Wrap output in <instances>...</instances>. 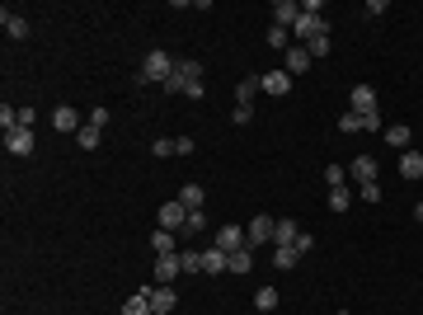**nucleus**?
Listing matches in <instances>:
<instances>
[{
  "label": "nucleus",
  "mask_w": 423,
  "mask_h": 315,
  "mask_svg": "<svg viewBox=\"0 0 423 315\" xmlns=\"http://www.w3.org/2000/svg\"><path fill=\"white\" fill-rule=\"evenodd\" d=\"M146 301H151V315H169L174 306H179L174 287H146Z\"/></svg>",
  "instance_id": "6e6552de"
},
{
  "label": "nucleus",
  "mask_w": 423,
  "mask_h": 315,
  "mask_svg": "<svg viewBox=\"0 0 423 315\" xmlns=\"http://www.w3.org/2000/svg\"><path fill=\"white\" fill-rule=\"evenodd\" d=\"M339 128H344V132H362V118H358V113H353V108H348L344 118H339Z\"/></svg>",
  "instance_id": "4c0bfd02"
},
{
  "label": "nucleus",
  "mask_w": 423,
  "mask_h": 315,
  "mask_svg": "<svg viewBox=\"0 0 423 315\" xmlns=\"http://www.w3.org/2000/svg\"><path fill=\"white\" fill-rule=\"evenodd\" d=\"M254 94H259V76H245L236 85V104H254Z\"/></svg>",
  "instance_id": "393cba45"
},
{
  "label": "nucleus",
  "mask_w": 423,
  "mask_h": 315,
  "mask_svg": "<svg viewBox=\"0 0 423 315\" xmlns=\"http://www.w3.org/2000/svg\"><path fill=\"white\" fill-rule=\"evenodd\" d=\"M151 250H156V254H174V250H179V236H174V231H160V226H156Z\"/></svg>",
  "instance_id": "4be33fe9"
},
{
  "label": "nucleus",
  "mask_w": 423,
  "mask_h": 315,
  "mask_svg": "<svg viewBox=\"0 0 423 315\" xmlns=\"http://www.w3.org/2000/svg\"><path fill=\"white\" fill-rule=\"evenodd\" d=\"M179 263L184 273H203V250H179Z\"/></svg>",
  "instance_id": "7c9ffc66"
},
{
  "label": "nucleus",
  "mask_w": 423,
  "mask_h": 315,
  "mask_svg": "<svg viewBox=\"0 0 423 315\" xmlns=\"http://www.w3.org/2000/svg\"><path fill=\"white\" fill-rule=\"evenodd\" d=\"M306 66H311V52H306L301 43H291V48H287V61H282V71H287V76H301Z\"/></svg>",
  "instance_id": "2eb2a0df"
},
{
  "label": "nucleus",
  "mask_w": 423,
  "mask_h": 315,
  "mask_svg": "<svg viewBox=\"0 0 423 315\" xmlns=\"http://www.w3.org/2000/svg\"><path fill=\"white\" fill-rule=\"evenodd\" d=\"M90 128H99V132L108 128V108H94V113H90Z\"/></svg>",
  "instance_id": "ea45409f"
},
{
  "label": "nucleus",
  "mask_w": 423,
  "mask_h": 315,
  "mask_svg": "<svg viewBox=\"0 0 423 315\" xmlns=\"http://www.w3.org/2000/svg\"><path fill=\"white\" fill-rule=\"evenodd\" d=\"M386 141H391V146H400V151H409V128H404V123L386 128Z\"/></svg>",
  "instance_id": "c756f323"
},
{
  "label": "nucleus",
  "mask_w": 423,
  "mask_h": 315,
  "mask_svg": "<svg viewBox=\"0 0 423 315\" xmlns=\"http://www.w3.org/2000/svg\"><path fill=\"white\" fill-rule=\"evenodd\" d=\"M268 48H273V52H287V48H291V28L268 24Z\"/></svg>",
  "instance_id": "b1692460"
},
{
  "label": "nucleus",
  "mask_w": 423,
  "mask_h": 315,
  "mask_svg": "<svg viewBox=\"0 0 423 315\" xmlns=\"http://www.w3.org/2000/svg\"><path fill=\"white\" fill-rule=\"evenodd\" d=\"M169 71H174V57L169 52H146V61H141V71H136V80H141V85H165V80H169Z\"/></svg>",
  "instance_id": "f03ea898"
},
{
  "label": "nucleus",
  "mask_w": 423,
  "mask_h": 315,
  "mask_svg": "<svg viewBox=\"0 0 423 315\" xmlns=\"http://www.w3.org/2000/svg\"><path fill=\"white\" fill-rule=\"evenodd\" d=\"M362 198H367V203H381V184H362Z\"/></svg>",
  "instance_id": "a19ab883"
},
{
  "label": "nucleus",
  "mask_w": 423,
  "mask_h": 315,
  "mask_svg": "<svg viewBox=\"0 0 423 315\" xmlns=\"http://www.w3.org/2000/svg\"><path fill=\"white\" fill-rule=\"evenodd\" d=\"M203 231H207V216H203V212H188V216H184V231H179V236H203Z\"/></svg>",
  "instance_id": "cd10ccee"
},
{
  "label": "nucleus",
  "mask_w": 423,
  "mask_h": 315,
  "mask_svg": "<svg viewBox=\"0 0 423 315\" xmlns=\"http://www.w3.org/2000/svg\"><path fill=\"white\" fill-rule=\"evenodd\" d=\"M231 118H236V128H245V123H254V104H236V113H231Z\"/></svg>",
  "instance_id": "e433bc0d"
},
{
  "label": "nucleus",
  "mask_w": 423,
  "mask_h": 315,
  "mask_svg": "<svg viewBox=\"0 0 423 315\" xmlns=\"http://www.w3.org/2000/svg\"><path fill=\"white\" fill-rule=\"evenodd\" d=\"M348 174H353L358 184H376V156H358L348 165Z\"/></svg>",
  "instance_id": "4468645a"
},
{
  "label": "nucleus",
  "mask_w": 423,
  "mask_h": 315,
  "mask_svg": "<svg viewBox=\"0 0 423 315\" xmlns=\"http://www.w3.org/2000/svg\"><path fill=\"white\" fill-rule=\"evenodd\" d=\"M306 52H311V57H329V33L311 38V43H306Z\"/></svg>",
  "instance_id": "f704fd0d"
},
{
  "label": "nucleus",
  "mask_w": 423,
  "mask_h": 315,
  "mask_svg": "<svg viewBox=\"0 0 423 315\" xmlns=\"http://www.w3.org/2000/svg\"><path fill=\"white\" fill-rule=\"evenodd\" d=\"M254 306L259 311H278V287H259L254 292Z\"/></svg>",
  "instance_id": "c85d7f7f"
},
{
  "label": "nucleus",
  "mask_w": 423,
  "mask_h": 315,
  "mask_svg": "<svg viewBox=\"0 0 423 315\" xmlns=\"http://www.w3.org/2000/svg\"><path fill=\"white\" fill-rule=\"evenodd\" d=\"M226 263H231V254H226V250H216V245H207V250H203V273H226Z\"/></svg>",
  "instance_id": "f3484780"
},
{
  "label": "nucleus",
  "mask_w": 423,
  "mask_h": 315,
  "mask_svg": "<svg viewBox=\"0 0 423 315\" xmlns=\"http://www.w3.org/2000/svg\"><path fill=\"white\" fill-rule=\"evenodd\" d=\"M348 108H353V113H371V108H376V90H371V85H353Z\"/></svg>",
  "instance_id": "f8f14e48"
},
{
  "label": "nucleus",
  "mask_w": 423,
  "mask_h": 315,
  "mask_svg": "<svg viewBox=\"0 0 423 315\" xmlns=\"http://www.w3.org/2000/svg\"><path fill=\"white\" fill-rule=\"evenodd\" d=\"M291 250H296V254H311V250H316V236H306V231H301V236H296V245H291Z\"/></svg>",
  "instance_id": "58836bf2"
},
{
  "label": "nucleus",
  "mask_w": 423,
  "mask_h": 315,
  "mask_svg": "<svg viewBox=\"0 0 423 315\" xmlns=\"http://www.w3.org/2000/svg\"><path fill=\"white\" fill-rule=\"evenodd\" d=\"M151 151H156L160 160H165V156H179V146H174V136H160V141H156V146H151Z\"/></svg>",
  "instance_id": "c9c22d12"
},
{
  "label": "nucleus",
  "mask_w": 423,
  "mask_h": 315,
  "mask_svg": "<svg viewBox=\"0 0 423 315\" xmlns=\"http://www.w3.org/2000/svg\"><path fill=\"white\" fill-rule=\"evenodd\" d=\"M249 268H254V250L245 245V250H236V254H231V263H226V273H236V278H245Z\"/></svg>",
  "instance_id": "6ab92c4d"
},
{
  "label": "nucleus",
  "mask_w": 423,
  "mask_h": 315,
  "mask_svg": "<svg viewBox=\"0 0 423 315\" xmlns=\"http://www.w3.org/2000/svg\"><path fill=\"white\" fill-rule=\"evenodd\" d=\"M0 128H5V132H14V128H19V108L0 104Z\"/></svg>",
  "instance_id": "72a5a7b5"
},
{
  "label": "nucleus",
  "mask_w": 423,
  "mask_h": 315,
  "mask_svg": "<svg viewBox=\"0 0 423 315\" xmlns=\"http://www.w3.org/2000/svg\"><path fill=\"white\" fill-rule=\"evenodd\" d=\"M259 90L273 94V99H282V94H291V76L287 71H264V76H259Z\"/></svg>",
  "instance_id": "0eeeda50"
},
{
  "label": "nucleus",
  "mask_w": 423,
  "mask_h": 315,
  "mask_svg": "<svg viewBox=\"0 0 423 315\" xmlns=\"http://www.w3.org/2000/svg\"><path fill=\"white\" fill-rule=\"evenodd\" d=\"M414 221H419V226H423V203H414Z\"/></svg>",
  "instance_id": "79ce46f5"
},
{
  "label": "nucleus",
  "mask_w": 423,
  "mask_h": 315,
  "mask_svg": "<svg viewBox=\"0 0 423 315\" xmlns=\"http://www.w3.org/2000/svg\"><path fill=\"white\" fill-rule=\"evenodd\" d=\"M179 273H184V263H179V250H174V254H156V287H169Z\"/></svg>",
  "instance_id": "7ed1b4c3"
},
{
  "label": "nucleus",
  "mask_w": 423,
  "mask_h": 315,
  "mask_svg": "<svg viewBox=\"0 0 423 315\" xmlns=\"http://www.w3.org/2000/svg\"><path fill=\"white\" fill-rule=\"evenodd\" d=\"M52 128H56V132H80V113H76L71 104H61V108L52 113Z\"/></svg>",
  "instance_id": "a211bd4d"
},
{
  "label": "nucleus",
  "mask_w": 423,
  "mask_h": 315,
  "mask_svg": "<svg viewBox=\"0 0 423 315\" xmlns=\"http://www.w3.org/2000/svg\"><path fill=\"white\" fill-rule=\"evenodd\" d=\"M291 33H296V38H301V48H306L311 38H320V33H329V24H324V14H301Z\"/></svg>",
  "instance_id": "39448f33"
},
{
  "label": "nucleus",
  "mask_w": 423,
  "mask_h": 315,
  "mask_svg": "<svg viewBox=\"0 0 423 315\" xmlns=\"http://www.w3.org/2000/svg\"><path fill=\"white\" fill-rule=\"evenodd\" d=\"M400 174L404 179H423V151H404L400 156Z\"/></svg>",
  "instance_id": "aec40b11"
},
{
  "label": "nucleus",
  "mask_w": 423,
  "mask_h": 315,
  "mask_svg": "<svg viewBox=\"0 0 423 315\" xmlns=\"http://www.w3.org/2000/svg\"><path fill=\"white\" fill-rule=\"evenodd\" d=\"M273 263H278V268H282V273H291V268H296V263H301V254H296V250H291V245H273Z\"/></svg>",
  "instance_id": "5701e85b"
},
{
  "label": "nucleus",
  "mask_w": 423,
  "mask_h": 315,
  "mask_svg": "<svg viewBox=\"0 0 423 315\" xmlns=\"http://www.w3.org/2000/svg\"><path fill=\"white\" fill-rule=\"evenodd\" d=\"M324 184H329V188H344V184H348L344 165H324Z\"/></svg>",
  "instance_id": "2f4dec72"
},
{
  "label": "nucleus",
  "mask_w": 423,
  "mask_h": 315,
  "mask_svg": "<svg viewBox=\"0 0 423 315\" xmlns=\"http://www.w3.org/2000/svg\"><path fill=\"white\" fill-rule=\"evenodd\" d=\"M0 28H5L10 38H28V19L19 10H0Z\"/></svg>",
  "instance_id": "ddd939ff"
},
{
  "label": "nucleus",
  "mask_w": 423,
  "mask_h": 315,
  "mask_svg": "<svg viewBox=\"0 0 423 315\" xmlns=\"http://www.w3.org/2000/svg\"><path fill=\"white\" fill-rule=\"evenodd\" d=\"M179 203H184L188 212H203V203H207V193H203V184H184V188H179Z\"/></svg>",
  "instance_id": "412c9836"
},
{
  "label": "nucleus",
  "mask_w": 423,
  "mask_h": 315,
  "mask_svg": "<svg viewBox=\"0 0 423 315\" xmlns=\"http://www.w3.org/2000/svg\"><path fill=\"white\" fill-rule=\"evenodd\" d=\"M301 236V226L291 221V216H278V226H273V245H296Z\"/></svg>",
  "instance_id": "dca6fc26"
},
{
  "label": "nucleus",
  "mask_w": 423,
  "mask_h": 315,
  "mask_svg": "<svg viewBox=\"0 0 423 315\" xmlns=\"http://www.w3.org/2000/svg\"><path fill=\"white\" fill-rule=\"evenodd\" d=\"M296 19H301V5H296V0H278V5H273V24L278 28H296Z\"/></svg>",
  "instance_id": "9b49d317"
},
{
  "label": "nucleus",
  "mask_w": 423,
  "mask_h": 315,
  "mask_svg": "<svg viewBox=\"0 0 423 315\" xmlns=\"http://www.w3.org/2000/svg\"><path fill=\"white\" fill-rule=\"evenodd\" d=\"M5 151H10V156H33V128L5 132Z\"/></svg>",
  "instance_id": "1a4fd4ad"
},
{
  "label": "nucleus",
  "mask_w": 423,
  "mask_h": 315,
  "mask_svg": "<svg viewBox=\"0 0 423 315\" xmlns=\"http://www.w3.org/2000/svg\"><path fill=\"white\" fill-rule=\"evenodd\" d=\"M123 315H151V301H146V287L136 292V296H127V306H123Z\"/></svg>",
  "instance_id": "bb28decb"
},
{
  "label": "nucleus",
  "mask_w": 423,
  "mask_h": 315,
  "mask_svg": "<svg viewBox=\"0 0 423 315\" xmlns=\"http://www.w3.org/2000/svg\"><path fill=\"white\" fill-rule=\"evenodd\" d=\"M184 216H188V207L179 198H174V203H160V231H174V236H179V231H184Z\"/></svg>",
  "instance_id": "20e7f679"
},
{
  "label": "nucleus",
  "mask_w": 423,
  "mask_h": 315,
  "mask_svg": "<svg viewBox=\"0 0 423 315\" xmlns=\"http://www.w3.org/2000/svg\"><path fill=\"white\" fill-rule=\"evenodd\" d=\"M212 245H216V250H226V254H236V250H245V245H249V236H245V226H221Z\"/></svg>",
  "instance_id": "423d86ee"
},
{
  "label": "nucleus",
  "mask_w": 423,
  "mask_h": 315,
  "mask_svg": "<svg viewBox=\"0 0 423 315\" xmlns=\"http://www.w3.org/2000/svg\"><path fill=\"white\" fill-rule=\"evenodd\" d=\"M334 315H348V311H334Z\"/></svg>",
  "instance_id": "37998d69"
},
{
  "label": "nucleus",
  "mask_w": 423,
  "mask_h": 315,
  "mask_svg": "<svg viewBox=\"0 0 423 315\" xmlns=\"http://www.w3.org/2000/svg\"><path fill=\"white\" fill-rule=\"evenodd\" d=\"M348 203H353V188H329V212H348Z\"/></svg>",
  "instance_id": "a878e982"
},
{
  "label": "nucleus",
  "mask_w": 423,
  "mask_h": 315,
  "mask_svg": "<svg viewBox=\"0 0 423 315\" xmlns=\"http://www.w3.org/2000/svg\"><path fill=\"white\" fill-rule=\"evenodd\" d=\"M273 226H278L273 216H254V221L245 226V236H249V250H254V245H273Z\"/></svg>",
  "instance_id": "9d476101"
},
{
  "label": "nucleus",
  "mask_w": 423,
  "mask_h": 315,
  "mask_svg": "<svg viewBox=\"0 0 423 315\" xmlns=\"http://www.w3.org/2000/svg\"><path fill=\"white\" fill-rule=\"evenodd\" d=\"M160 90H169V94H188V99H203V94H207V90H203V66H198V61H174V71H169V80H165Z\"/></svg>",
  "instance_id": "f257e3e1"
},
{
  "label": "nucleus",
  "mask_w": 423,
  "mask_h": 315,
  "mask_svg": "<svg viewBox=\"0 0 423 315\" xmlns=\"http://www.w3.org/2000/svg\"><path fill=\"white\" fill-rule=\"evenodd\" d=\"M76 141H80V151H94V146H99V128H80Z\"/></svg>",
  "instance_id": "473e14b6"
}]
</instances>
